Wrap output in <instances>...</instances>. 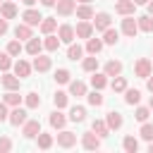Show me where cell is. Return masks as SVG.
I'll use <instances>...</instances> for the list:
<instances>
[{"mask_svg":"<svg viewBox=\"0 0 153 153\" xmlns=\"http://www.w3.org/2000/svg\"><path fill=\"white\" fill-rule=\"evenodd\" d=\"M50 124H53V127H55V129H60V127H65V115H62V112H57V110H55V112H53V115H50Z\"/></svg>","mask_w":153,"mask_h":153,"instance_id":"83f0119b","label":"cell"},{"mask_svg":"<svg viewBox=\"0 0 153 153\" xmlns=\"http://www.w3.org/2000/svg\"><path fill=\"white\" fill-rule=\"evenodd\" d=\"M41 134V124H38V120H29V122H24V136L26 139H33V136H38Z\"/></svg>","mask_w":153,"mask_h":153,"instance_id":"3957f363","label":"cell"},{"mask_svg":"<svg viewBox=\"0 0 153 153\" xmlns=\"http://www.w3.org/2000/svg\"><path fill=\"white\" fill-rule=\"evenodd\" d=\"M53 146V136L50 134H38V148H50Z\"/></svg>","mask_w":153,"mask_h":153,"instance_id":"e575fe53","label":"cell"},{"mask_svg":"<svg viewBox=\"0 0 153 153\" xmlns=\"http://www.w3.org/2000/svg\"><path fill=\"white\" fill-rule=\"evenodd\" d=\"M93 29H96V31H105V29H110V14H108V12L96 14V19H93Z\"/></svg>","mask_w":153,"mask_h":153,"instance_id":"7a4b0ae2","label":"cell"},{"mask_svg":"<svg viewBox=\"0 0 153 153\" xmlns=\"http://www.w3.org/2000/svg\"><path fill=\"white\" fill-rule=\"evenodd\" d=\"M2 33H7V19H5V17L0 19V36H2Z\"/></svg>","mask_w":153,"mask_h":153,"instance_id":"681fc988","label":"cell"},{"mask_svg":"<svg viewBox=\"0 0 153 153\" xmlns=\"http://www.w3.org/2000/svg\"><path fill=\"white\" fill-rule=\"evenodd\" d=\"M148 105H151V110H153V96H151V100H148Z\"/></svg>","mask_w":153,"mask_h":153,"instance_id":"9f6ffc18","label":"cell"},{"mask_svg":"<svg viewBox=\"0 0 153 153\" xmlns=\"http://www.w3.org/2000/svg\"><path fill=\"white\" fill-rule=\"evenodd\" d=\"M53 103H55V108H65V105H67V93L57 91V93L53 96Z\"/></svg>","mask_w":153,"mask_h":153,"instance_id":"836d02e7","label":"cell"},{"mask_svg":"<svg viewBox=\"0 0 153 153\" xmlns=\"http://www.w3.org/2000/svg\"><path fill=\"white\" fill-rule=\"evenodd\" d=\"M84 69L86 72H96L98 69V57H86L84 60Z\"/></svg>","mask_w":153,"mask_h":153,"instance_id":"8d00e7d4","label":"cell"},{"mask_svg":"<svg viewBox=\"0 0 153 153\" xmlns=\"http://www.w3.org/2000/svg\"><path fill=\"white\" fill-rule=\"evenodd\" d=\"M55 26H57L55 19H43V22H41V31H43V33H53Z\"/></svg>","mask_w":153,"mask_h":153,"instance_id":"f1b7e54d","label":"cell"},{"mask_svg":"<svg viewBox=\"0 0 153 153\" xmlns=\"http://www.w3.org/2000/svg\"><path fill=\"white\" fill-rule=\"evenodd\" d=\"M117 38H120V33H117L115 29H105V38H103V41H105L108 45H115V43H117Z\"/></svg>","mask_w":153,"mask_h":153,"instance_id":"f546056e","label":"cell"},{"mask_svg":"<svg viewBox=\"0 0 153 153\" xmlns=\"http://www.w3.org/2000/svg\"><path fill=\"white\" fill-rule=\"evenodd\" d=\"M33 69H36V72H48V69H50V57L36 55V60H33Z\"/></svg>","mask_w":153,"mask_h":153,"instance_id":"8fae6325","label":"cell"},{"mask_svg":"<svg viewBox=\"0 0 153 153\" xmlns=\"http://www.w3.org/2000/svg\"><path fill=\"white\" fill-rule=\"evenodd\" d=\"M76 17H79V19H91V17H93V10L88 7V2H81V5L76 7Z\"/></svg>","mask_w":153,"mask_h":153,"instance_id":"7402d4cb","label":"cell"},{"mask_svg":"<svg viewBox=\"0 0 153 153\" xmlns=\"http://www.w3.org/2000/svg\"><path fill=\"white\" fill-rule=\"evenodd\" d=\"M91 84H93V88H103V86L108 84V79H105L103 74H93V76H91Z\"/></svg>","mask_w":153,"mask_h":153,"instance_id":"74e56055","label":"cell"},{"mask_svg":"<svg viewBox=\"0 0 153 153\" xmlns=\"http://www.w3.org/2000/svg\"><path fill=\"white\" fill-rule=\"evenodd\" d=\"M134 69H136V76H143V79H148V76H151V62H148L146 57H141V60L136 62V67H134Z\"/></svg>","mask_w":153,"mask_h":153,"instance_id":"ba28073f","label":"cell"},{"mask_svg":"<svg viewBox=\"0 0 153 153\" xmlns=\"http://www.w3.org/2000/svg\"><path fill=\"white\" fill-rule=\"evenodd\" d=\"M60 41H65V43H72L74 41V29L69 24H62L60 26Z\"/></svg>","mask_w":153,"mask_h":153,"instance_id":"4fadbf2b","label":"cell"},{"mask_svg":"<svg viewBox=\"0 0 153 153\" xmlns=\"http://www.w3.org/2000/svg\"><path fill=\"white\" fill-rule=\"evenodd\" d=\"M22 2H24V5H29V7H31V5H33V2H36V0H22Z\"/></svg>","mask_w":153,"mask_h":153,"instance_id":"f5cc1de1","label":"cell"},{"mask_svg":"<svg viewBox=\"0 0 153 153\" xmlns=\"http://www.w3.org/2000/svg\"><path fill=\"white\" fill-rule=\"evenodd\" d=\"M108 129H110L108 122H103V120H96V122H93V131H96L98 136H108Z\"/></svg>","mask_w":153,"mask_h":153,"instance_id":"484cf974","label":"cell"},{"mask_svg":"<svg viewBox=\"0 0 153 153\" xmlns=\"http://www.w3.org/2000/svg\"><path fill=\"white\" fill-rule=\"evenodd\" d=\"M41 48H43V43L38 41V38H29V43H26V53L29 55H41Z\"/></svg>","mask_w":153,"mask_h":153,"instance_id":"5bb4252c","label":"cell"},{"mask_svg":"<svg viewBox=\"0 0 153 153\" xmlns=\"http://www.w3.org/2000/svg\"><path fill=\"white\" fill-rule=\"evenodd\" d=\"M55 7H57V14H62V17H67V14H72V12L76 10L74 0H57Z\"/></svg>","mask_w":153,"mask_h":153,"instance_id":"8992f818","label":"cell"},{"mask_svg":"<svg viewBox=\"0 0 153 153\" xmlns=\"http://www.w3.org/2000/svg\"><path fill=\"white\" fill-rule=\"evenodd\" d=\"M136 24H139V29H141V31L153 33V17H148V14H146V17H139V22H136Z\"/></svg>","mask_w":153,"mask_h":153,"instance_id":"ffe728a7","label":"cell"},{"mask_svg":"<svg viewBox=\"0 0 153 153\" xmlns=\"http://www.w3.org/2000/svg\"><path fill=\"white\" fill-rule=\"evenodd\" d=\"M10 120V112H7V103H0V122Z\"/></svg>","mask_w":153,"mask_h":153,"instance_id":"7dc6e473","label":"cell"},{"mask_svg":"<svg viewBox=\"0 0 153 153\" xmlns=\"http://www.w3.org/2000/svg\"><path fill=\"white\" fill-rule=\"evenodd\" d=\"M136 5H148V0H134Z\"/></svg>","mask_w":153,"mask_h":153,"instance_id":"db71d44e","label":"cell"},{"mask_svg":"<svg viewBox=\"0 0 153 153\" xmlns=\"http://www.w3.org/2000/svg\"><path fill=\"white\" fill-rule=\"evenodd\" d=\"M0 14H2L5 19H12V17L17 14V7H14L12 2H2V5H0Z\"/></svg>","mask_w":153,"mask_h":153,"instance_id":"44dd1931","label":"cell"},{"mask_svg":"<svg viewBox=\"0 0 153 153\" xmlns=\"http://www.w3.org/2000/svg\"><path fill=\"white\" fill-rule=\"evenodd\" d=\"M134 117H136V120H139V122H146V120H148V108H139V110H136V115H134Z\"/></svg>","mask_w":153,"mask_h":153,"instance_id":"f6af8a7d","label":"cell"},{"mask_svg":"<svg viewBox=\"0 0 153 153\" xmlns=\"http://www.w3.org/2000/svg\"><path fill=\"white\" fill-rule=\"evenodd\" d=\"M122 31H124L129 38H134V36H136V31H139V24H136L134 19H124V22H122Z\"/></svg>","mask_w":153,"mask_h":153,"instance_id":"30bf717a","label":"cell"},{"mask_svg":"<svg viewBox=\"0 0 153 153\" xmlns=\"http://www.w3.org/2000/svg\"><path fill=\"white\" fill-rule=\"evenodd\" d=\"M81 53H84V50H81V45H69L67 57H69V60H79V57H81Z\"/></svg>","mask_w":153,"mask_h":153,"instance_id":"d590c367","label":"cell"},{"mask_svg":"<svg viewBox=\"0 0 153 153\" xmlns=\"http://www.w3.org/2000/svg\"><path fill=\"white\" fill-rule=\"evenodd\" d=\"M139 98H141V93H139L136 88H129V91H127V96H124V100H127L129 105H136V103H139Z\"/></svg>","mask_w":153,"mask_h":153,"instance_id":"4dcf8cb0","label":"cell"},{"mask_svg":"<svg viewBox=\"0 0 153 153\" xmlns=\"http://www.w3.org/2000/svg\"><path fill=\"white\" fill-rule=\"evenodd\" d=\"M43 45H45V48H48V50L53 53V50H57V48H60V38H57V36H48Z\"/></svg>","mask_w":153,"mask_h":153,"instance_id":"d6a6232c","label":"cell"},{"mask_svg":"<svg viewBox=\"0 0 153 153\" xmlns=\"http://www.w3.org/2000/svg\"><path fill=\"white\" fill-rule=\"evenodd\" d=\"M127 88V81L122 79V76H117L115 81H112V91H124Z\"/></svg>","mask_w":153,"mask_h":153,"instance_id":"ee69618b","label":"cell"},{"mask_svg":"<svg viewBox=\"0 0 153 153\" xmlns=\"http://www.w3.org/2000/svg\"><path fill=\"white\" fill-rule=\"evenodd\" d=\"M5 103H7V105H19V103H22V96H19L17 91H7V93H5Z\"/></svg>","mask_w":153,"mask_h":153,"instance_id":"4316f807","label":"cell"},{"mask_svg":"<svg viewBox=\"0 0 153 153\" xmlns=\"http://www.w3.org/2000/svg\"><path fill=\"white\" fill-rule=\"evenodd\" d=\"M14 72H17V76H19V79H24V76H29L31 65H29V62H24V60H19V62L14 65Z\"/></svg>","mask_w":153,"mask_h":153,"instance_id":"e0dca14e","label":"cell"},{"mask_svg":"<svg viewBox=\"0 0 153 153\" xmlns=\"http://www.w3.org/2000/svg\"><path fill=\"white\" fill-rule=\"evenodd\" d=\"M10 122H12L14 127H19V124H24V122H26V110H22L19 105H14V110L10 112Z\"/></svg>","mask_w":153,"mask_h":153,"instance_id":"52a82bcc","label":"cell"},{"mask_svg":"<svg viewBox=\"0 0 153 153\" xmlns=\"http://www.w3.org/2000/svg\"><path fill=\"white\" fill-rule=\"evenodd\" d=\"M10 65H12V62H10V57H7V55H0V69H2V72H7V69H10Z\"/></svg>","mask_w":153,"mask_h":153,"instance_id":"bcb514c9","label":"cell"},{"mask_svg":"<svg viewBox=\"0 0 153 153\" xmlns=\"http://www.w3.org/2000/svg\"><path fill=\"white\" fill-rule=\"evenodd\" d=\"M148 91L153 93V76H148Z\"/></svg>","mask_w":153,"mask_h":153,"instance_id":"816d5d0a","label":"cell"},{"mask_svg":"<svg viewBox=\"0 0 153 153\" xmlns=\"http://www.w3.org/2000/svg\"><path fill=\"white\" fill-rule=\"evenodd\" d=\"M136 148H139V141H136L134 136H124V151L136 153Z\"/></svg>","mask_w":153,"mask_h":153,"instance_id":"1f68e13d","label":"cell"},{"mask_svg":"<svg viewBox=\"0 0 153 153\" xmlns=\"http://www.w3.org/2000/svg\"><path fill=\"white\" fill-rule=\"evenodd\" d=\"M100 48H103V41H98V38H88L86 50H88L91 55H98V53H100Z\"/></svg>","mask_w":153,"mask_h":153,"instance_id":"d4e9b609","label":"cell"},{"mask_svg":"<svg viewBox=\"0 0 153 153\" xmlns=\"http://www.w3.org/2000/svg\"><path fill=\"white\" fill-rule=\"evenodd\" d=\"M14 36L22 41V38H31V29H29V24L24 22V24H17V29H14Z\"/></svg>","mask_w":153,"mask_h":153,"instance_id":"603a6c76","label":"cell"},{"mask_svg":"<svg viewBox=\"0 0 153 153\" xmlns=\"http://www.w3.org/2000/svg\"><path fill=\"white\" fill-rule=\"evenodd\" d=\"M81 143H84V148H86V151H96V148L100 146V136H98V134H91V131H88V134H84Z\"/></svg>","mask_w":153,"mask_h":153,"instance_id":"277c9868","label":"cell"},{"mask_svg":"<svg viewBox=\"0 0 153 153\" xmlns=\"http://www.w3.org/2000/svg\"><path fill=\"white\" fill-rule=\"evenodd\" d=\"M0 5H2V0H0Z\"/></svg>","mask_w":153,"mask_h":153,"instance_id":"91938a15","label":"cell"},{"mask_svg":"<svg viewBox=\"0 0 153 153\" xmlns=\"http://www.w3.org/2000/svg\"><path fill=\"white\" fill-rule=\"evenodd\" d=\"M74 143H76V134H72V131H60V134H57V146L72 148Z\"/></svg>","mask_w":153,"mask_h":153,"instance_id":"6da1fadb","label":"cell"},{"mask_svg":"<svg viewBox=\"0 0 153 153\" xmlns=\"http://www.w3.org/2000/svg\"><path fill=\"white\" fill-rule=\"evenodd\" d=\"M55 81H57V84H67V81H69V72H67V69H57V72H55Z\"/></svg>","mask_w":153,"mask_h":153,"instance_id":"ab89813d","label":"cell"},{"mask_svg":"<svg viewBox=\"0 0 153 153\" xmlns=\"http://www.w3.org/2000/svg\"><path fill=\"white\" fill-rule=\"evenodd\" d=\"M41 2H43L45 7H53V5H55V0H41Z\"/></svg>","mask_w":153,"mask_h":153,"instance_id":"f907efd6","label":"cell"},{"mask_svg":"<svg viewBox=\"0 0 153 153\" xmlns=\"http://www.w3.org/2000/svg\"><path fill=\"white\" fill-rule=\"evenodd\" d=\"M69 93H72V96H76V98L86 96V86H84V81H72V86H69Z\"/></svg>","mask_w":153,"mask_h":153,"instance_id":"cb8c5ba5","label":"cell"},{"mask_svg":"<svg viewBox=\"0 0 153 153\" xmlns=\"http://www.w3.org/2000/svg\"><path fill=\"white\" fill-rule=\"evenodd\" d=\"M24 22H26L29 26H36V24L43 22V17H41V12H36V10H26V12H24Z\"/></svg>","mask_w":153,"mask_h":153,"instance_id":"9c48e42d","label":"cell"},{"mask_svg":"<svg viewBox=\"0 0 153 153\" xmlns=\"http://www.w3.org/2000/svg\"><path fill=\"white\" fill-rule=\"evenodd\" d=\"M88 103H91V105H103V96L98 93V88H96L93 93H88Z\"/></svg>","mask_w":153,"mask_h":153,"instance_id":"b9f144b4","label":"cell"},{"mask_svg":"<svg viewBox=\"0 0 153 153\" xmlns=\"http://www.w3.org/2000/svg\"><path fill=\"white\" fill-rule=\"evenodd\" d=\"M148 151H151V153H153V143H151V146H148Z\"/></svg>","mask_w":153,"mask_h":153,"instance_id":"6f0895ef","label":"cell"},{"mask_svg":"<svg viewBox=\"0 0 153 153\" xmlns=\"http://www.w3.org/2000/svg\"><path fill=\"white\" fill-rule=\"evenodd\" d=\"M22 53V43L19 41H10V45H7V55H19Z\"/></svg>","mask_w":153,"mask_h":153,"instance_id":"f35d334b","label":"cell"},{"mask_svg":"<svg viewBox=\"0 0 153 153\" xmlns=\"http://www.w3.org/2000/svg\"><path fill=\"white\" fill-rule=\"evenodd\" d=\"M134 7H136V2H134V0H120V2L115 5V12H120V14L129 17V14H134Z\"/></svg>","mask_w":153,"mask_h":153,"instance_id":"5b68a950","label":"cell"},{"mask_svg":"<svg viewBox=\"0 0 153 153\" xmlns=\"http://www.w3.org/2000/svg\"><path fill=\"white\" fill-rule=\"evenodd\" d=\"M120 72H122V62L110 60V62L105 65V74H108V76H120Z\"/></svg>","mask_w":153,"mask_h":153,"instance_id":"9a60e30c","label":"cell"},{"mask_svg":"<svg viewBox=\"0 0 153 153\" xmlns=\"http://www.w3.org/2000/svg\"><path fill=\"white\" fill-rule=\"evenodd\" d=\"M141 136H143L146 141H153V124H143V127H141Z\"/></svg>","mask_w":153,"mask_h":153,"instance_id":"7bdbcfd3","label":"cell"},{"mask_svg":"<svg viewBox=\"0 0 153 153\" xmlns=\"http://www.w3.org/2000/svg\"><path fill=\"white\" fill-rule=\"evenodd\" d=\"M26 105H29V108H38V105H41V96H38V93H29V96H26Z\"/></svg>","mask_w":153,"mask_h":153,"instance_id":"60d3db41","label":"cell"},{"mask_svg":"<svg viewBox=\"0 0 153 153\" xmlns=\"http://www.w3.org/2000/svg\"><path fill=\"white\" fill-rule=\"evenodd\" d=\"M79 2H91V0H79Z\"/></svg>","mask_w":153,"mask_h":153,"instance_id":"680465c9","label":"cell"},{"mask_svg":"<svg viewBox=\"0 0 153 153\" xmlns=\"http://www.w3.org/2000/svg\"><path fill=\"white\" fill-rule=\"evenodd\" d=\"M84 117H86V110H84L81 105H74V108L69 110V120H72V122H84Z\"/></svg>","mask_w":153,"mask_h":153,"instance_id":"ac0fdd59","label":"cell"},{"mask_svg":"<svg viewBox=\"0 0 153 153\" xmlns=\"http://www.w3.org/2000/svg\"><path fill=\"white\" fill-rule=\"evenodd\" d=\"M10 148H12V141H10V139H5V136H2V139H0V151H2V153H5V151H10Z\"/></svg>","mask_w":153,"mask_h":153,"instance_id":"c3c4849f","label":"cell"},{"mask_svg":"<svg viewBox=\"0 0 153 153\" xmlns=\"http://www.w3.org/2000/svg\"><path fill=\"white\" fill-rule=\"evenodd\" d=\"M2 86H5L7 91H17V88H19V76L5 74V76H2Z\"/></svg>","mask_w":153,"mask_h":153,"instance_id":"2e32d148","label":"cell"},{"mask_svg":"<svg viewBox=\"0 0 153 153\" xmlns=\"http://www.w3.org/2000/svg\"><path fill=\"white\" fill-rule=\"evenodd\" d=\"M108 127H110V129H120V127H122V115L115 112V110L108 112Z\"/></svg>","mask_w":153,"mask_h":153,"instance_id":"d6986e66","label":"cell"},{"mask_svg":"<svg viewBox=\"0 0 153 153\" xmlns=\"http://www.w3.org/2000/svg\"><path fill=\"white\" fill-rule=\"evenodd\" d=\"M91 33H93V26H91L88 22L76 24V36H79V38H91Z\"/></svg>","mask_w":153,"mask_h":153,"instance_id":"7c38bea8","label":"cell"},{"mask_svg":"<svg viewBox=\"0 0 153 153\" xmlns=\"http://www.w3.org/2000/svg\"><path fill=\"white\" fill-rule=\"evenodd\" d=\"M148 12H151V14H153V2H148Z\"/></svg>","mask_w":153,"mask_h":153,"instance_id":"11a10c76","label":"cell"}]
</instances>
